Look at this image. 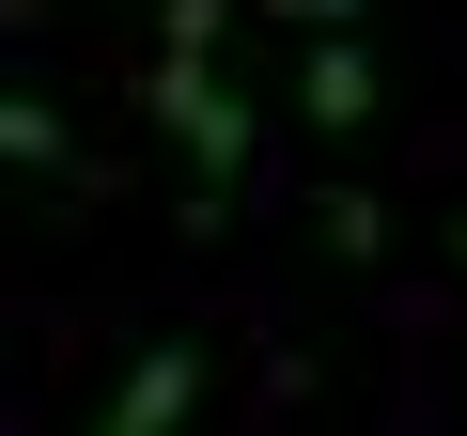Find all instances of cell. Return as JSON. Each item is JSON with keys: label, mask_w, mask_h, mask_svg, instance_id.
<instances>
[{"label": "cell", "mask_w": 467, "mask_h": 436, "mask_svg": "<svg viewBox=\"0 0 467 436\" xmlns=\"http://www.w3.org/2000/svg\"><path fill=\"white\" fill-rule=\"evenodd\" d=\"M451 250H467V218H451Z\"/></svg>", "instance_id": "cell-8"}, {"label": "cell", "mask_w": 467, "mask_h": 436, "mask_svg": "<svg viewBox=\"0 0 467 436\" xmlns=\"http://www.w3.org/2000/svg\"><path fill=\"white\" fill-rule=\"evenodd\" d=\"M140 125H156L171 156H202V187L250 171V94L218 78V47H156V63H140Z\"/></svg>", "instance_id": "cell-1"}, {"label": "cell", "mask_w": 467, "mask_h": 436, "mask_svg": "<svg viewBox=\"0 0 467 436\" xmlns=\"http://www.w3.org/2000/svg\"><path fill=\"white\" fill-rule=\"evenodd\" d=\"M0 156H16L32 187H78V140H63V109H47V94H0Z\"/></svg>", "instance_id": "cell-4"}, {"label": "cell", "mask_w": 467, "mask_h": 436, "mask_svg": "<svg viewBox=\"0 0 467 436\" xmlns=\"http://www.w3.org/2000/svg\"><path fill=\"white\" fill-rule=\"evenodd\" d=\"M156 32H171V47H218V32H234V0H171Z\"/></svg>", "instance_id": "cell-6"}, {"label": "cell", "mask_w": 467, "mask_h": 436, "mask_svg": "<svg viewBox=\"0 0 467 436\" xmlns=\"http://www.w3.org/2000/svg\"><path fill=\"white\" fill-rule=\"evenodd\" d=\"M265 16H296V32H358V0H265Z\"/></svg>", "instance_id": "cell-7"}, {"label": "cell", "mask_w": 467, "mask_h": 436, "mask_svg": "<svg viewBox=\"0 0 467 436\" xmlns=\"http://www.w3.org/2000/svg\"><path fill=\"white\" fill-rule=\"evenodd\" d=\"M187 405H202V343H187V327H156V343L125 358V389L94 405V436H187Z\"/></svg>", "instance_id": "cell-2"}, {"label": "cell", "mask_w": 467, "mask_h": 436, "mask_svg": "<svg viewBox=\"0 0 467 436\" xmlns=\"http://www.w3.org/2000/svg\"><path fill=\"white\" fill-rule=\"evenodd\" d=\"M296 109H312L327 140H358V125L389 109V78H374V47H358V32H312V63H296Z\"/></svg>", "instance_id": "cell-3"}, {"label": "cell", "mask_w": 467, "mask_h": 436, "mask_svg": "<svg viewBox=\"0 0 467 436\" xmlns=\"http://www.w3.org/2000/svg\"><path fill=\"white\" fill-rule=\"evenodd\" d=\"M312 234H327L343 265H374V250H389V202H374V187H327V202H312Z\"/></svg>", "instance_id": "cell-5"}]
</instances>
